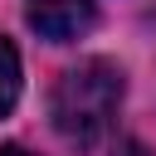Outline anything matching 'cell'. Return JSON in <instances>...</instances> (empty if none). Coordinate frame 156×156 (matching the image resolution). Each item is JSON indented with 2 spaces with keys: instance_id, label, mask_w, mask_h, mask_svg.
Listing matches in <instances>:
<instances>
[{
  "instance_id": "cell-4",
  "label": "cell",
  "mask_w": 156,
  "mask_h": 156,
  "mask_svg": "<svg viewBox=\"0 0 156 156\" xmlns=\"http://www.w3.org/2000/svg\"><path fill=\"white\" fill-rule=\"evenodd\" d=\"M0 156H29L24 146H0Z\"/></svg>"
},
{
  "instance_id": "cell-1",
  "label": "cell",
  "mask_w": 156,
  "mask_h": 156,
  "mask_svg": "<svg viewBox=\"0 0 156 156\" xmlns=\"http://www.w3.org/2000/svg\"><path fill=\"white\" fill-rule=\"evenodd\" d=\"M117 107H122V68L107 58H83L73 68H63L49 93L54 132L78 151H88L107 136Z\"/></svg>"
},
{
  "instance_id": "cell-3",
  "label": "cell",
  "mask_w": 156,
  "mask_h": 156,
  "mask_svg": "<svg viewBox=\"0 0 156 156\" xmlns=\"http://www.w3.org/2000/svg\"><path fill=\"white\" fill-rule=\"evenodd\" d=\"M15 102H20V54H15V44L0 34V117H10Z\"/></svg>"
},
{
  "instance_id": "cell-2",
  "label": "cell",
  "mask_w": 156,
  "mask_h": 156,
  "mask_svg": "<svg viewBox=\"0 0 156 156\" xmlns=\"http://www.w3.org/2000/svg\"><path fill=\"white\" fill-rule=\"evenodd\" d=\"M93 0H24V20L49 39V44H68L78 34L93 29Z\"/></svg>"
}]
</instances>
